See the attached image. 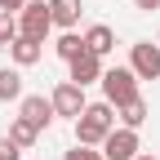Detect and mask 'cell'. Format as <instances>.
Returning <instances> with one entry per match:
<instances>
[{
  "label": "cell",
  "instance_id": "13",
  "mask_svg": "<svg viewBox=\"0 0 160 160\" xmlns=\"http://www.w3.org/2000/svg\"><path fill=\"white\" fill-rule=\"evenodd\" d=\"M53 53L62 58V62H71L76 53H85V36H76V31H62V36L53 40Z\"/></svg>",
  "mask_w": 160,
  "mask_h": 160
},
{
  "label": "cell",
  "instance_id": "3",
  "mask_svg": "<svg viewBox=\"0 0 160 160\" xmlns=\"http://www.w3.org/2000/svg\"><path fill=\"white\" fill-rule=\"evenodd\" d=\"M53 31V18H49V5L45 0H27V9L18 13V36H27V40H40L45 45V36Z\"/></svg>",
  "mask_w": 160,
  "mask_h": 160
},
{
  "label": "cell",
  "instance_id": "12",
  "mask_svg": "<svg viewBox=\"0 0 160 160\" xmlns=\"http://www.w3.org/2000/svg\"><path fill=\"white\" fill-rule=\"evenodd\" d=\"M22 98V76L18 67H0V102H18Z\"/></svg>",
  "mask_w": 160,
  "mask_h": 160
},
{
  "label": "cell",
  "instance_id": "21",
  "mask_svg": "<svg viewBox=\"0 0 160 160\" xmlns=\"http://www.w3.org/2000/svg\"><path fill=\"white\" fill-rule=\"evenodd\" d=\"M133 160H156V156H133Z\"/></svg>",
  "mask_w": 160,
  "mask_h": 160
},
{
  "label": "cell",
  "instance_id": "20",
  "mask_svg": "<svg viewBox=\"0 0 160 160\" xmlns=\"http://www.w3.org/2000/svg\"><path fill=\"white\" fill-rule=\"evenodd\" d=\"M133 5H138V9H147V13H151V9H160V0H133Z\"/></svg>",
  "mask_w": 160,
  "mask_h": 160
},
{
  "label": "cell",
  "instance_id": "15",
  "mask_svg": "<svg viewBox=\"0 0 160 160\" xmlns=\"http://www.w3.org/2000/svg\"><path fill=\"white\" fill-rule=\"evenodd\" d=\"M9 138H13V142H18V147H22V151H27V147L36 142V138H40V129L31 125V120H22V116H18V120H13V125H9Z\"/></svg>",
  "mask_w": 160,
  "mask_h": 160
},
{
  "label": "cell",
  "instance_id": "8",
  "mask_svg": "<svg viewBox=\"0 0 160 160\" xmlns=\"http://www.w3.org/2000/svg\"><path fill=\"white\" fill-rule=\"evenodd\" d=\"M18 102H22V107H18V116H22V120H31L36 129H49V120H53V102H49L45 93H22Z\"/></svg>",
  "mask_w": 160,
  "mask_h": 160
},
{
  "label": "cell",
  "instance_id": "16",
  "mask_svg": "<svg viewBox=\"0 0 160 160\" xmlns=\"http://www.w3.org/2000/svg\"><path fill=\"white\" fill-rule=\"evenodd\" d=\"M18 40V13H5L0 9V49H9Z\"/></svg>",
  "mask_w": 160,
  "mask_h": 160
},
{
  "label": "cell",
  "instance_id": "18",
  "mask_svg": "<svg viewBox=\"0 0 160 160\" xmlns=\"http://www.w3.org/2000/svg\"><path fill=\"white\" fill-rule=\"evenodd\" d=\"M0 160H22V147H18V142H13L9 133L0 138Z\"/></svg>",
  "mask_w": 160,
  "mask_h": 160
},
{
  "label": "cell",
  "instance_id": "19",
  "mask_svg": "<svg viewBox=\"0 0 160 160\" xmlns=\"http://www.w3.org/2000/svg\"><path fill=\"white\" fill-rule=\"evenodd\" d=\"M0 9H5V13H22L27 0H0Z\"/></svg>",
  "mask_w": 160,
  "mask_h": 160
},
{
  "label": "cell",
  "instance_id": "4",
  "mask_svg": "<svg viewBox=\"0 0 160 160\" xmlns=\"http://www.w3.org/2000/svg\"><path fill=\"white\" fill-rule=\"evenodd\" d=\"M129 71H133L138 80H156V76H160V45L138 40V45L129 49Z\"/></svg>",
  "mask_w": 160,
  "mask_h": 160
},
{
  "label": "cell",
  "instance_id": "14",
  "mask_svg": "<svg viewBox=\"0 0 160 160\" xmlns=\"http://www.w3.org/2000/svg\"><path fill=\"white\" fill-rule=\"evenodd\" d=\"M116 116L125 120V129H138V125H142V120H147V102H142V93H138L133 102H125V107H116Z\"/></svg>",
  "mask_w": 160,
  "mask_h": 160
},
{
  "label": "cell",
  "instance_id": "11",
  "mask_svg": "<svg viewBox=\"0 0 160 160\" xmlns=\"http://www.w3.org/2000/svg\"><path fill=\"white\" fill-rule=\"evenodd\" d=\"M49 18H53V27L71 31L80 22V0H49Z\"/></svg>",
  "mask_w": 160,
  "mask_h": 160
},
{
  "label": "cell",
  "instance_id": "10",
  "mask_svg": "<svg viewBox=\"0 0 160 160\" xmlns=\"http://www.w3.org/2000/svg\"><path fill=\"white\" fill-rule=\"evenodd\" d=\"M40 40H27V36H18L13 45H9V58H13V67H36L40 62Z\"/></svg>",
  "mask_w": 160,
  "mask_h": 160
},
{
  "label": "cell",
  "instance_id": "5",
  "mask_svg": "<svg viewBox=\"0 0 160 160\" xmlns=\"http://www.w3.org/2000/svg\"><path fill=\"white\" fill-rule=\"evenodd\" d=\"M49 102H53V116H67V120H76L80 111L89 107V102H85V89L71 85V80H62V85L49 93Z\"/></svg>",
  "mask_w": 160,
  "mask_h": 160
},
{
  "label": "cell",
  "instance_id": "17",
  "mask_svg": "<svg viewBox=\"0 0 160 160\" xmlns=\"http://www.w3.org/2000/svg\"><path fill=\"white\" fill-rule=\"evenodd\" d=\"M62 160H102V151H93V147H85V142H76L71 151H62Z\"/></svg>",
  "mask_w": 160,
  "mask_h": 160
},
{
  "label": "cell",
  "instance_id": "2",
  "mask_svg": "<svg viewBox=\"0 0 160 160\" xmlns=\"http://www.w3.org/2000/svg\"><path fill=\"white\" fill-rule=\"evenodd\" d=\"M102 93H107L111 107L133 102V98H138V76H133L129 67H111V71H102Z\"/></svg>",
  "mask_w": 160,
  "mask_h": 160
},
{
  "label": "cell",
  "instance_id": "9",
  "mask_svg": "<svg viewBox=\"0 0 160 160\" xmlns=\"http://www.w3.org/2000/svg\"><path fill=\"white\" fill-rule=\"evenodd\" d=\"M85 49H89V53H98V58H107V53L116 49V31H111L107 22L89 27V31H85Z\"/></svg>",
  "mask_w": 160,
  "mask_h": 160
},
{
  "label": "cell",
  "instance_id": "6",
  "mask_svg": "<svg viewBox=\"0 0 160 160\" xmlns=\"http://www.w3.org/2000/svg\"><path fill=\"white\" fill-rule=\"evenodd\" d=\"M138 156V129H111L102 138V160H133Z\"/></svg>",
  "mask_w": 160,
  "mask_h": 160
},
{
  "label": "cell",
  "instance_id": "7",
  "mask_svg": "<svg viewBox=\"0 0 160 160\" xmlns=\"http://www.w3.org/2000/svg\"><path fill=\"white\" fill-rule=\"evenodd\" d=\"M67 67H71V85H80V89L93 85V80H102V71H107V67H102V58L89 53V49H85V53H76Z\"/></svg>",
  "mask_w": 160,
  "mask_h": 160
},
{
  "label": "cell",
  "instance_id": "1",
  "mask_svg": "<svg viewBox=\"0 0 160 160\" xmlns=\"http://www.w3.org/2000/svg\"><path fill=\"white\" fill-rule=\"evenodd\" d=\"M116 129V107L107 102H89L85 111L76 116V142H85V147H102V138Z\"/></svg>",
  "mask_w": 160,
  "mask_h": 160
}]
</instances>
